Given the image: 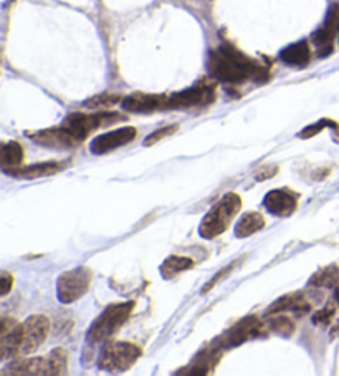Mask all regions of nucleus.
I'll list each match as a JSON object with an SVG mask.
<instances>
[{"label":"nucleus","mask_w":339,"mask_h":376,"mask_svg":"<svg viewBox=\"0 0 339 376\" xmlns=\"http://www.w3.org/2000/svg\"><path fill=\"white\" fill-rule=\"evenodd\" d=\"M50 322L45 315H33L27 322L17 323L15 320H2V336H0V354L2 360L20 358L37 352L49 336Z\"/></svg>","instance_id":"nucleus-1"},{"label":"nucleus","mask_w":339,"mask_h":376,"mask_svg":"<svg viewBox=\"0 0 339 376\" xmlns=\"http://www.w3.org/2000/svg\"><path fill=\"white\" fill-rule=\"evenodd\" d=\"M209 71L214 78L224 83L267 78V70L260 63L253 62L232 45H222L218 50L210 52Z\"/></svg>","instance_id":"nucleus-2"},{"label":"nucleus","mask_w":339,"mask_h":376,"mask_svg":"<svg viewBox=\"0 0 339 376\" xmlns=\"http://www.w3.org/2000/svg\"><path fill=\"white\" fill-rule=\"evenodd\" d=\"M240 207H242V199L235 192H229L222 198L216 206L204 216L200 222L199 232L204 239H216L225 232L227 228L230 225L232 219L238 214Z\"/></svg>","instance_id":"nucleus-3"},{"label":"nucleus","mask_w":339,"mask_h":376,"mask_svg":"<svg viewBox=\"0 0 339 376\" xmlns=\"http://www.w3.org/2000/svg\"><path fill=\"white\" fill-rule=\"evenodd\" d=\"M68 371V353L57 348L46 357L24 358L12 363L3 375H65Z\"/></svg>","instance_id":"nucleus-4"},{"label":"nucleus","mask_w":339,"mask_h":376,"mask_svg":"<svg viewBox=\"0 0 339 376\" xmlns=\"http://www.w3.org/2000/svg\"><path fill=\"white\" fill-rule=\"evenodd\" d=\"M132 310H134V302H123L110 305L89 327L88 340L92 343H101V341L108 340L111 335H114L126 323Z\"/></svg>","instance_id":"nucleus-5"},{"label":"nucleus","mask_w":339,"mask_h":376,"mask_svg":"<svg viewBox=\"0 0 339 376\" xmlns=\"http://www.w3.org/2000/svg\"><path fill=\"white\" fill-rule=\"evenodd\" d=\"M141 348L136 345L128 343V341H110L105 348L101 350L100 365L101 370L111 371V373H119L131 368L141 357Z\"/></svg>","instance_id":"nucleus-6"},{"label":"nucleus","mask_w":339,"mask_h":376,"mask_svg":"<svg viewBox=\"0 0 339 376\" xmlns=\"http://www.w3.org/2000/svg\"><path fill=\"white\" fill-rule=\"evenodd\" d=\"M121 119H124V117L119 113H96V114L71 113L65 118L62 126L65 128L67 133L80 144L93 130H96V128L100 126L113 125V123L121 121Z\"/></svg>","instance_id":"nucleus-7"},{"label":"nucleus","mask_w":339,"mask_h":376,"mask_svg":"<svg viewBox=\"0 0 339 376\" xmlns=\"http://www.w3.org/2000/svg\"><path fill=\"white\" fill-rule=\"evenodd\" d=\"M93 272L88 267H76L63 272L57 282V293L62 303H73L89 290Z\"/></svg>","instance_id":"nucleus-8"},{"label":"nucleus","mask_w":339,"mask_h":376,"mask_svg":"<svg viewBox=\"0 0 339 376\" xmlns=\"http://www.w3.org/2000/svg\"><path fill=\"white\" fill-rule=\"evenodd\" d=\"M214 100H216V88L212 85L199 83L195 87L182 89V92L174 93L173 96H169L167 110L197 108V106L210 105Z\"/></svg>","instance_id":"nucleus-9"},{"label":"nucleus","mask_w":339,"mask_h":376,"mask_svg":"<svg viewBox=\"0 0 339 376\" xmlns=\"http://www.w3.org/2000/svg\"><path fill=\"white\" fill-rule=\"evenodd\" d=\"M263 332H265V323L261 322L260 318L247 317V318L240 320L237 325H234V327H232L230 330L222 336V339H218L214 345L220 350L237 347V345L245 343L247 340L260 336Z\"/></svg>","instance_id":"nucleus-10"},{"label":"nucleus","mask_w":339,"mask_h":376,"mask_svg":"<svg viewBox=\"0 0 339 376\" xmlns=\"http://www.w3.org/2000/svg\"><path fill=\"white\" fill-rule=\"evenodd\" d=\"M338 32H339V6H333L329 8L323 27L316 30L311 37L313 44L316 46L318 57L324 58L333 53V42Z\"/></svg>","instance_id":"nucleus-11"},{"label":"nucleus","mask_w":339,"mask_h":376,"mask_svg":"<svg viewBox=\"0 0 339 376\" xmlns=\"http://www.w3.org/2000/svg\"><path fill=\"white\" fill-rule=\"evenodd\" d=\"M136 138V128L126 126L119 128V130L108 131V133L96 136L89 144V149H92L93 155H106V153L113 151L116 148L126 146L128 143H131L132 139Z\"/></svg>","instance_id":"nucleus-12"},{"label":"nucleus","mask_w":339,"mask_h":376,"mask_svg":"<svg viewBox=\"0 0 339 376\" xmlns=\"http://www.w3.org/2000/svg\"><path fill=\"white\" fill-rule=\"evenodd\" d=\"M265 207L275 216H290L293 214L298 206V194L290 189H273L263 199Z\"/></svg>","instance_id":"nucleus-13"},{"label":"nucleus","mask_w":339,"mask_h":376,"mask_svg":"<svg viewBox=\"0 0 339 376\" xmlns=\"http://www.w3.org/2000/svg\"><path fill=\"white\" fill-rule=\"evenodd\" d=\"M167 105H169V96L166 95L136 93V95L126 96L123 100V108L130 113H153V111L167 110Z\"/></svg>","instance_id":"nucleus-14"},{"label":"nucleus","mask_w":339,"mask_h":376,"mask_svg":"<svg viewBox=\"0 0 339 376\" xmlns=\"http://www.w3.org/2000/svg\"><path fill=\"white\" fill-rule=\"evenodd\" d=\"M65 168H67L65 162L46 161V162H38V164L27 166V168L10 169V171H7V174H10V176H15V178H22V179H37V178H45V176H51V174H57Z\"/></svg>","instance_id":"nucleus-15"},{"label":"nucleus","mask_w":339,"mask_h":376,"mask_svg":"<svg viewBox=\"0 0 339 376\" xmlns=\"http://www.w3.org/2000/svg\"><path fill=\"white\" fill-rule=\"evenodd\" d=\"M32 139H35L38 144H44V146L49 148L67 149L78 146V143L67 133V130L63 126L51 128V130H44L40 131V133L32 135Z\"/></svg>","instance_id":"nucleus-16"},{"label":"nucleus","mask_w":339,"mask_h":376,"mask_svg":"<svg viewBox=\"0 0 339 376\" xmlns=\"http://www.w3.org/2000/svg\"><path fill=\"white\" fill-rule=\"evenodd\" d=\"M286 310H293L296 314H304V311H310V302L304 300L302 293H290V296L281 297L280 300L275 302L267 310V315H277Z\"/></svg>","instance_id":"nucleus-17"},{"label":"nucleus","mask_w":339,"mask_h":376,"mask_svg":"<svg viewBox=\"0 0 339 376\" xmlns=\"http://www.w3.org/2000/svg\"><path fill=\"white\" fill-rule=\"evenodd\" d=\"M281 62H285L286 65L293 67H306L310 63L311 52L310 46L306 42H296V44L286 46L285 50L280 53Z\"/></svg>","instance_id":"nucleus-18"},{"label":"nucleus","mask_w":339,"mask_h":376,"mask_svg":"<svg viewBox=\"0 0 339 376\" xmlns=\"http://www.w3.org/2000/svg\"><path fill=\"white\" fill-rule=\"evenodd\" d=\"M265 224H267V221H265V217L260 212H247V214L240 217L237 225H235V236L240 239L250 237L252 234L263 229Z\"/></svg>","instance_id":"nucleus-19"},{"label":"nucleus","mask_w":339,"mask_h":376,"mask_svg":"<svg viewBox=\"0 0 339 376\" xmlns=\"http://www.w3.org/2000/svg\"><path fill=\"white\" fill-rule=\"evenodd\" d=\"M0 161H2V168L6 173L10 169L20 168L24 161V148L17 141L6 143L2 146V153H0Z\"/></svg>","instance_id":"nucleus-20"},{"label":"nucleus","mask_w":339,"mask_h":376,"mask_svg":"<svg viewBox=\"0 0 339 376\" xmlns=\"http://www.w3.org/2000/svg\"><path fill=\"white\" fill-rule=\"evenodd\" d=\"M194 267V260L189 257H182V255H171L164 260L161 266V273L164 279H173L177 273H182Z\"/></svg>","instance_id":"nucleus-21"},{"label":"nucleus","mask_w":339,"mask_h":376,"mask_svg":"<svg viewBox=\"0 0 339 376\" xmlns=\"http://www.w3.org/2000/svg\"><path fill=\"white\" fill-rule=\"evenodd\" d=\"M339 284V268L336 266L324 267L310 279V285L318 289H331Z\"/></svg>","instance_id":"nucleus-22"},{"label":"nucleus","mask_w":339,"mask_h":376,"mask_svg":"<svg viewBox=\"0 0 339 376\" xmlns=\"http://www.w3.org/2000/svg\"><path fill=\"white\" fill-rule=\"evenodd\" d=\"M270 328L283 336H291L295 332V323L291 322V318L286 317V315L277 314L272 322H270Z\"/></svg>","instance_id":"nucleus-23"},{"label":"nucleus","mask_w":339,"mask_h":376,"mask_svg":"<svg viewBox=\"0 0 339 376\" xmlns=\"http://www.w3.org/2000/svg\"><path fill=\"white\" fill-rule=\"evenodd\" d=\"M121 101V96L118 95H110V93H103L100 96H94L92 100H88L85 106L88 108H100V106H111Z\"/></svg>","instance_id":"nucleus-24"},{"label":"nucleus","mask_w":339,"mask_h":376,"mask_svg":"<svg viewBox=\"0 0 339 376\" xmlns=\"http://www.w3.org/2000/svg\"><path fill=\"white\" fill-rule=\"evenodd\" d=\"M326 126H334V123H333V121H329V119H321V121L315 123V125L304 128V130H303L302 133H299L298 136H299V138H304V139H306V138H311V136H315V135H318V133H321V131H323Z\"/></svg>","instance_id":"nucleus-25"},{"label":"nucleus","mask_w":339,"mask_h":376,"mask_svg":"<svg viewBox=\"0 0 339 376\" xmlns=\"http://www.w3.org/2000/svg\"><path fill=\"white\" fill-rule=\"evenodd\" d=\"M175 130H177V125H174V126H166V128H161V130L154 131V133H153V135H149V136H148V139H146V141H144V144H146V146H151V144H154V143H159V141H161V139H164V138H166V136L173 135Z\"/></svg>","instance_id":"nucleus-26"},{"label":"nucleus","mask_w":339,"mask_h":376,"mask_svg":"<svg viewBox=\"0 0 339 376\" xmlns=\"http://www.w3.org/2000/svg\"><path fill=\"white\" fill-rule=\"evenodd\" d=\"M334 311H336V309H334L333 303H328V305H326L323 310L318 311V314L315 315V318H313V320H315V323H328L329 320L333 318Z\"/></svg>","instance_id":"nucleus-27"},{"label":"nucleus","mask_w":339,"mask_h":376,"mask_svg":"<svg viewBox=\"0 0 339 376\" xmlns=\"http://www.w3.org/2000/svg\"><path fill=\"white\" fill-rule=\"evenodd\" d=\"M12 285H14V277L8 272L2 273V297H6L8 292H10Z\"/></svg>","instance_id":"nucleus-28"},{"label":"nucleus","mask_w":339,"mask_h":376,"mask_svg":"<svg viewBox=\"0 0 339 376\" xmlns=\"http://www.w3.org/2000/svg\"><path fill=\"white\" fill-rule=\"evenodd\" d=\"M234 266H235V264H234ZM234 266L227 267V268H224V271H220V272H218V273H217V277H216V279H214V280H210V282H209V284H207V285H205V287H204V293H207L210 289H212V287H216V284H217V282H218V280H220V279H222V277H227V273H230V272H232V268H234Z\"/></svg>","instance_id":"nucleus-29"},{"label":"nucleus","mask_w":339,"mask_h":376,"mask_svg":"<svg viewBox=\"0 0 339 376\" xmlns=\"http://www.w3.org/2000/svg\"><path fill=\"white\" fill-rule=\"evenodd\" d=\"M338 33H339V32H338Z\"/></svg>","instance_id":"nucleus-30"}]
</instances>
